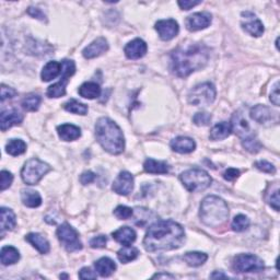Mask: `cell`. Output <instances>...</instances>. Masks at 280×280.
<instances>
[{
  "mask_svg": "<svg viewBox=\"0 0 280 280\" xmlns=\"http://www.w3.org/2000/svg\"><path fill=\"white\" fill-rule=\"evenodd\" d=\"M240 176V171L236 170V169H228L227 171H225V172L223 173V177H224V180H227V181H234L236 180L237 177Z\"/></svg>",
  "mask_w": 280,
  "mask_h": 280,
  "instance_id": "cell-48",
  "label": "cell"
},
{
  "mask_svg": "<svg viewBox=\"0 0 280 280\" xmlns=\"http://www.w3.org/2000/svg\"><path fill=\"white\" fill-rule=\"evenodd\" d=\"M28 13L32 18L38 19L41 21H46V16L44 15V12L38 8H35V7H30L28 9Z\"/></svg>",
  "mask_w": 280,
  "mask_h": 280,
  "instance_id": "cell-47",
  "label": "cell"
},
{
  "mask_svg": "<svg viewBox=\"0 0 280 280\" xmlns=\"http://www.w3.org/2000/svg\"><path fill=\"white\" fill-rule=\"evenodd\" d=\"M270 101L271 103L276 105V106H279L280 104V95H279V83H276L274 89L271 90V93H270Z\"/></svg>",
  "mask_w": 280,
  "mask_h": 280,
  "instance_id": "cell-49",
  "label": "cell"
},
{
  "mask_svg": "<svg viewBox=\"0 0 280 280\" xmlns=\"http://www.w3.org/2000/svg\"><path fill=\"white\" fill-rule=\"evenodd\" d=\"M210 278H213V279H215V278H228V276H227V275H224L223 272L215 271L214 274H211V275H210Z\"/></svg>",
  "mask_w": 280,
  "mask_h": 280,
  "instance_id": "cell-52",
  "label": "cell"
},
{
  "mask_svg": "<svg viewBox=\"0 0 280 280\" xmlns=\"http://www.w3.org/2000/svg\"><path fill=\"white\" fill-rule=\"evenodd\" d=\"M154 28L156 32H158L160 38L163 41H170L174 38L180 31L179 23L173 19L160 20V21L155 23Z\"/></svg>",
  "mask_w": 280,
  "mask_h": 280,
  "instance_id": "cell-13",
  "label": "cell"
},
{
  "mask_svg": "<svg viewBox=\"0 0 280 280\" xmlns=\"http://www.w3.org/2000/svg\"><path fill=\"white\" fill-rule=\"evenodd\" d=\"M25 151H26V143L21 139H11L6 145V152L12 156L23 154Z\"/></svg>",
  "mask_w": 280,
  "mask_h": 280,
  "instance_id": "cell-33",
  "label": "cell"
},
{
  "mask_svg": "<svg viewBox=\"0 0 280 280\" xmlns=\"http://www.w3.org/2000/svg\"><path fill=\"white\" fill-rule=\"evenodd\" d=\"M232 268L235 272H257L265 268V264L254 254H238L233 258Z\"/></svg>",
  "mask_w": 280,
  "mask_h": 280,
  "instance_id": "cell-9",
  "label": "cell"
},
{
  "mask_svg": "<svg viewBox=\"0 0 280 280\" xmlns=\"http://www.w3.org/2000/svg\"><path fill=\"white\" fill-rule=\"evenodd\" d=\"M60 73H61V64L58 63V61L53 60L44 66L42 73H41V78H42L44 83H49V81H52L53 79L57 78Z\"/></svg>",
  "mask_w": 280,
  "mask_h": 280,
  "instance_id": "cell-26",
  "label": "cell"
},
{
  "mask_svg": "<svg viewBox=\"0 0 280 280\" xmlns=\"http://www.w3.org/2000/svg\"><path fill=\"white\" fill-rule=\"evenodd\" d=\"M23 121V115L17 110H7L2 112L0 115V128L3 132H6L13 126L21 124Z\"/></svg>",
  "mask_w": 280,
  "mask_h": 280,
  "instance_id": "cell-18",
  "label": "cell"
},
{
  "mask_svg": "<svg viewBox=\"0 0 280 280\" xmlns=\"http://www.w3.org/2000/svg\"><path fill=\"white\" fill-rule=\"evenodd\" d=\"M209 49L201 43H190L177 47L171 54V70L175 76L186 78L201 70L209 60Z\"/></svg>",
  "mask_w": 280,
  "mask_h": 280,
  "instance_id": "cell-2",
  "label": "cell"
},
{
  "mask_svg": "<svg viewBox=\"0 0 280 280\" xmlns=\"http://www.w3.org/2000/svg\"><path fill=\"white\" fill-rule=\"evenodd\" d=\"M59 138L64 141H73L81 136V129L72 124H63L57 127Z\"/></svg>",
  "mask_w": 280,
  "mask_h": 280,
  "instance_id": "cell-22",
  "label": "cell"
},
{
  "mask_svg": "<svg viewBox=\"0 0 280 280\" xmlns=\"http://www.w3.org/2000/svg\"><path fill=\"white\" fill-rule=\"evenodd\" d=\"M114 216L119 220H127L134 216V210L127 206H118L114 210Z\"/></svg>",
  "mask_w": 280,
  "mask_h": 280,
  "instance_id": "cell-39",
  "label": "cell"
},
{
  "mask_svg": "<svg viewBox=\"0 0 280 280\" xmlns=\"http://www.w3.org/2000/svg\"><path fill=\"white\" fill-rule=\"evenodd\" d=\"M17 95V91L13 88L7 87L6 85H2V102H5L8 99L15 98Z\"/></svg>",
  "mask_w": 280,
  "mask_h": 280,
  "instance_id": "cell-45",
  "label": "cell"
},
{
  "mask_svg": "<svg viewBox=\"0 0 280 280\" xmlns=\"http://www.w3.org/2000/svg\"><path fill=\"white\" fill-rule=\"evenodd\" d=\"M180 180L185 188L192 193L205 190L211 185V182H213V179L206 171L197 168L183 172L180 175Z\"/></svg>",
  "mask_w": 280,
  "mask_h": 280,
  "instance_id": "cell-5",
  "label": "cell"
},
{
  "mask_svg": "<svg viewBox=\"0 0 280 280\" xmlns=\"http://www.w3.org/2000/svg\"><path fill=\"white\" fill-rule=\"evenodd\" d=\"M177 4H179V6L181 7V9L189 10L194 8V7L201 5L202 2H188V0H184V2H179Z\"/></svg>",
  "mask_w": 280,
  "mask_h": 280,
  "instance_id": "cell-51",
  "label": "cell"
},
{
  "mask_svg": "<svg viewBox=\"0 0 280 280\" xmlns=\"http://www.w3.org/2000/svg\"><path fill=\"white\" fill-rule=\"evenodd\" d=\"M74 71H76V65L72 60L69 59H64L61 61V77L58 83L55 85L51 86L49 89H47V97L49 98H61L66 94V86L68 84V80L70 79L71 76L74 74Z\"/></svg>",
  "mask_w": 280,
  "mask_h": 280,
  "instance_id": "cell-8",
  "label": "cell"
},
{
  "mask_svg": "<svg viewBox=\"0 0 280 280\" xmlns=\"http://www.w3.org/2000/svg\"><path fill=\"white\" fill-rule=\"evenodd\" d=\"M183 258L190 267H199V266L206 263L208 255L206 253L202 252H187Z\"/></svg>",
  "mask_w": 280,
  "mask_h": 280,
  "instance_id": "cell-32",
  "label": "cell"
},
{
  "mask_svg": "<svg viewBox=\"0 0 280 280\" xmlns=\"http://www.w3.org/2000/svg\"><path fill=\"white\" fill-rule=\"evenodd\" d=\"M216 94V87L213 84H201L190 90L188 93V102L195 106H207L214 103Z\"/></svg>",
  "mask_w": 280,
  "mask_h": 280,
  "instance_id": "cell-7",
  "label": "cell"
},
{
  "mask_svg": "<svg viewBox=\"0 0 280 280\" xmlns=\"http://www.w3.org/2000/svg\"><path fill=\"white\" fill-rule=\"evenodd\" d=\"M21 201L24 206L29 208H37L42 204V197L38 192L32 189H24L21 193Z\"/></svg>",
  "mask_w": 280,
  "mask_h": 280,
  "instance_id": "cell-28",
  "label": "cell"
},
{
  "mask_svg": "<svg viewBox=\"0 0 280 280\" xmlns=\"http://www.w3.org/2000/svg\"><path fill=\"white\" fill-rule=\"evenodd\" d=\"M143 169L150 174H167L170 171V167L167 162L153 159H147L143 163Z\"/></svg>",
  "mask_w": 280,
  "mask_h": 280,
  "instance_id": "cell-27",
  "label": "cell"
},
{
  "mask_svg": "<svg viewBox=\"0 0 280 280\" xmlns=\"http://www.w3.org/2000/svg\"><path fill=\"white\" fill-rule=\"evenodd\" d=\"M250 227V219L244 215H237L231 223V228L235 232H243Z\"/></svg>",
  "mask_w": 280,
  "mask_h": 280,
  "instance_id": "cell-38",
  "label": "cell"
},
{
  "mask_svg": "<svg viewBox=\"0 0 280 280\" xmlns=\"http://www.w3.org/2000/svg\"><path fill=\"white\" fill-rule=\"evenodd\" d=\"M64 108L69 113L72 114H77V115H86L88 113V106L84 103H81V102L71 99L64 104Z\"/></svg>",
  "mask_w": 280,
  "mask_h": 280,
  "instance_id": "cell-36",
  "label": "cell"
},
{
  "mask_svg": "<svg viewBox=\"0 0 280 280\" xmlns=\"http://www.w3.org/2000/svg\"><path fill=\"white\" fill-rule=\"evenodd\" d=\"M0 259H2V264L5 266L13 265L19 262L20 259V253L19 251L8 245V247H4L0 252Z\"/></svg>",
  "mask_w": 280,
  "mask_h": 280,
  "instance_id": "cell-29",
  "label": "cell"
},
{
  "mask_svg": "<svg viewBox=\"0 0 280 280\" xmlns=\"http://www.w3.org/2000/svg\"><path fill=\"white\" fill-rule=\"evenodd\" d=\"M94 267L95 271H97L101 277H108L116 270V264L111 258L102 257L94 264Z\"/></svg>",
  "mask_w": 280,
  "mask_h": 280,
  "instance_id": "cell-23",
  "label": "cell"
},
{
  "mask_svg": "<svg viewBox=\"0 0 280 280\" xmlns=\"http://www.w3.org/2000/svg\"><path fill=\"white\" fill-rule=\"evenodd\" d=\"M171 148H172L173 151L177 153L186 154L193 152L196 149V142L194 139L189 137H184V136H180V137L174 138L170 143Z\"/></svg>",
  "mask_w": 280,
  "mask_h": 280,
  "instance_id": "cell-19",
  "label": "cell"
},
{
  "mask_svg": "<svg viewBox=\"0 0 280 280\" xmlns=\"http://www.w3.org/2000/svg\"><path fill=\"white\" fill-rule=\"evenodd\" d=\"M232 134V127L231 124L228 122H222L219 124H216L213 129L210 131L209 137L211 140H222L228 138L229 136Z\"/></svg>",
  "mask_w": 280,
  "mask_h": 280,
  "instance_id": "cell-25",
  "label": "cell"
},
{
  "mask_svg": "<svg viewBox=\"0 0 280 280\" xmlns=\"http://www.w3.org/2000/svg\"><path fill=\"white\" fill-rule=\"evenodd\" d=\"M256 169H258L259 171H263L265 173H269V174H275L276 173V168L271 165V163L262 160L258 161L255 163Z\"/></svg>",
  "mask_w": 280,
  "mask_h": 280,
  "instance_id": "cell-43",
  "label": "cell"
},
{
  "mask_svg": "<svg viewBox=\"0 0 280 280\" xmlns=\"http://www.w3.org/2000/svg\"><path fill=\"white\" fill-rule=\"evenodd\" d=\"M95 137L105 151L111 154H121L125 149V138L122 129L115 122L101 117L95 124Z\"/></svg>",
  "mask_w": 280,
  "mask_h": 280,
  "instance_id": "cell-3",
  "label": "cell"
},
{
  "mask_svg": "<svg viewBox=\"0 0 280 280\" xmlns=\"http://www.w3.org/2000/svg\"><path fill=\"white\" fill-rule=\"evenodd\" d=\"M152 278H171V279H173L174 276L169 275V274H156Z\"/></svg>",
  "mask_w": 280,
  "mask_h": 280,
  "instance_id": "cell-53",
  "label": "cell"
},
{
  "mask_svg": "<svg viewBox=\"0 0 280 280\" xmlns=\"http://www.w3.org/2000/svg\"><path fill=\"white\" fill-rule=\"evenodd\" d=\"M185 242V231L173 220H161L150 225L143 247L148 252L172 251L181 248Z\"/></svg>",
  "mask_w": 280,
  "mask_h": 280,
  "instance_id": "cell-1",
  "label": "cell"
},
{
  "mask_svg": "<svg viewBox=\"0 0 280 280\" xmlns=\"http://www.w3.org/2000/svg\"><path fill=\"white\" fill-rule=\"evenodd\" d=\"M78 92L83 98L93 100L100 97L101 87L97 83H85L80 86Z\"/></svg>",
  "mask_w": 280,
  "mask_h": 280,
  "instance_id": "cell-30",
  "label": "cell"
},
{
  "mask_svg": "<svg viewBox=\"0 0 280 280\" xmlns=\"http://www.w3.org/2000/svg\"><path fill=\"white\" fill-rule=\"evenodd\" d=\"M242 146L245 150H248L251 153H257L258 151H261L262 149V143L256 138V136L253 134L248 136V137L243 138Z\"/></svg>",
  "mask_w": 280,
  "mask_h": 280,
  "instance_id": "cell-37",
  "label": "cell"
},
{
  "mask_svg": "<svg viewBox=\"0 0 280 280\" xmlns=\"http://www.w3.org/2000/svg\"><path fill=\"white\" fill-rule=\"evenodd\" d=\"M134 182V176L127 171H123L115 179L112 189L116 194L127 196L133 192Z\"/></svg>",
  "mask_w": 280,
  "mask_h": 280,
  "instance_id": "cell-12",
  "label": "cell"
},
{
  "mask_svg": "<svg viewBox=\"0 0 280 280\" xmlns=\"http://www.w3.org/2000/svg\"><path fill=\"white\" fill-rule=\"evenodd\" d=\"M107 243V237L105 235H99L93 237L90 241V247L93 249H102L105 248Z\"/></svg>",
  "mask_w": 280,
  "mask_h": 280,
  "instance_id": "cell-44",
  "label": "cell"
},
{
  "mask_svg": "<svg viewBox=\"0 0 280 280\" xmlns=\"http://www.w3.org/2000/svg\"><path fill=\"white\" fill-rule=\"evenodd\" d=\"M231 127H232V132H234L237 136L240 137H248V136L252 135L250 133V126L248 124V122L245 121V118L240 113H235L232 117V123H230Z\"/></svg>",
  "mask_w": 280,
  "mask_h": 280,
  "instance_id": "cell-20",
  "label": "cell"
},
{
  "mask_svg": "<svg viewBox=\"0 0 280 280\" xmlns=\"http://www.w3.org/2000/svg\"><path fill=\"white\" fill-rule=\"evenodd\" d=\"M25 240L28 241L34 249H36L41 254H46V253L50 252V243L42 234L29 233L25 236Z\"/></svg>",
  "mask_w": 280,
  "mask_h": 280,
  "instance_id": "cell-24",
  "label": "cell"
},
{
  "mask_svg": "<svg viewBox=\"0 0 280 280\" xmlns=\"http://www.w3.org/2000/svg\"><path fill=\"white\" fill-rule=\"evenodd\" d=\"M41 99L39 95L37 94H29L22 100L21 105L25 111L28 112H36L41 105Z\"/></svg>",
  "mask_w": 280,
  "mask_h": 280,
  "instance_id": "cell-35",
  "label": "cell"
},
{
  "mask_svg": "<svg viewBox=\"0 0 280 280\" xmlns=\"http://www.w3.org/2000/svg\"><path fill=\"white\" fill-rule=\"evenodd\" d=\"M201 220L211 228L219 227L229 218V207L222 198L210 195L204 198L199 210Z\"/></svg>",
  "mask_w": 280,
  "mask_h": 280,
  "instance_id": "cell-4",
  "label": "cell"
},
{
  "mask_svg": "<svg viewBox=\"0 0 280 280\" xmlns=\"http://www.w3.org/2000/svg\"><path fill=\"white\" fill-rule=\"evenodd\" d=\"M95 177H97V175H95V173H93L92 171H86V172L81 174L80 182L83 185H88V184L94 182Z\"/></svg>",
  "mask_w": 280,
  "mask_h": 280,
  "instance_id": "cell-46",
  "label": "cell"
},
{
  "mask_svg": "<svg viewBox=\"0 0 280 280\" xmlns=\"http://www.w3.org/2000/svg\"><path fill=\"white\" fill-rule=\"evenodd\" d=\"M56 234L60 243L68 252H77L83 249V243L80 241L78 232L69 223L59 225Z\"/></svg>",
  "mask_w": 280,
  "mask_h": 280,
  "instance_id": "cell-10",
  "label": "cell"
},
{
  "mask_svg": "<svg viewBox=\"0 0 280 280\" xmlns=\"http://www.w3.org/2000/svg\"><path fill=\"white\" fill-rule=\"evenodd\" d=\"M79 278L81 279H97V274L89 267H84L79 271Z\"/></svg>",
  "mask_w": 280,
  "mask_h": 280,
  "instance_id": "cell-50",
  "label": "cell"
},
{
  "mask_svg": "<svg viewBox=\"0 0 280 280\" xmlns=\"http://www.w3.org/2000/svg\"><path fill=\"white\" fill-rule=\"evenodd\" d=\"M108 51V43L104 37H99L94 39L91 44H89L83 51V55L87 59H92L103 55Z\"/></svg>",
  "mask_w": 280,
  "mask_h": 280,
  "instance_id": "cell-16",
  "label": "cell"
},
{
  "mask_svg": "<svg viewBox=\"0 0 280 280\" xmlns=\"http://www.w3.org/2000/svg\"><path fill=\"white\" fill-rule=\"evenodd\" d=\"M138 255H139V251L136 248L132 247V245H126V247L121 249L117 252L118 259L124 264L135 261V259L138 257Z\"/></svg>",
  "mask_w": 280,
  "mask_h": 280,
  "instance_id": "cell-34",
  "label": "cell"
},
{
  "mask_svg": "<svg viewBox=\"0 0 280 280\" xmlns=\"http://www.w3.org/2000/svg\"><path fill=\"white\" fill-rule=\"evenodd\" d=\"M50 171L51 167L47 163L34 158L26 161L21 171V177L23 182L28 185H36Z\"/></svg>",
  "mask_w": 280,
  "mask_h": 280,
  "instance_id": "cell-6",
  "label": "cell"
},
{
  "mask_svg": "<svg viewBox=\"0 0 280 280\" xmlns=\"http://www.w3.org/2000/svg\"><path fill=\"white\" fill-rule=\"evenodd\" d=\"M266 199L270 206L276 211H279V188L276 187L274 192H270L266 195Z\"/></svg>",
  "mask_w": 280,
  "mask_h": 280,
  "instance_id": "cell-42",
  "label": "cell"
},
{
  "mask_svg": "<svg viewBox=\"0 0 280 280\" xmlns=\"http://www.w3.org/2000/svg\"><path fill=\"white\" fill-rule=\"evenodd\" d=\"M242 29L249 33L250 35L258 37L263 35V33L265 31L264 25L262 23L261 20H259L254 13L251 11H245L242 12Z\"/></svg>",
  "mask_w": 280,
  "mask_h": 280,
  "instance_id": "cell-11",
  "label": "cell"
},
{
  "mask_svg": "<svg viewBox=\"0 0 280 280\" xmlns=\"http://www.w3.org/2000/svg\"><path fill=\"white\" fill-rule=\"evenodd\" d=\"M211 121V115L207 112H198L193 117L194 124L197 126H207Z\"/></svg>",
  "mask_w": 280,
  "mask_h": 280,
  "instance_id": "cell-40",
  "label": "cell"
},
{
  "mask_svg": "<svg viewBox=\"0 0 280 280\" xmlns=\"http://www.w3.org/2000/svg\"><path fill=\"white\" fill-rule=\"evenodd\" d=\"M113 238L116 241L121 243L122 245H132L136 241V232L129 227H122L118 230L113 232Z\"/></svg>",
  "mask_w": 280,
  "mask_h": 280,
  "instance_id": "cell-21",
  "label": "cell"
},
{
  "mask_svg": "<svg viewBox=\"0 0 280 280\" xmlns=\"http://www.w3.org/2000/svg\"><path fill=\"white\" fill-rule=\"evenodd\" d=\"M250 116L252 119L259 123L263 125H268L272 122H277V113H275L271 108L267 107L266 105L258 104L254 106L250 112Z\"/></svg>",
  "mask_w": 280,
  "mask_h": 280,
  "instance_id": "cell-14",
  "label": "cell"
},
{
  "mask_svg": "<svg viewBox=\"0 0 280 280\" xmlns=\"http://www.w3.org/2000/svg\"><path fill=\"white\" fill-rule=\"evenodd\" d=\"M2 181H0V187H2V190H6L7 188H9L11 186V184L13 182V175L9 172V171H2Z\"/></svg>",
  "mask_w": 280,
  "mask_h": 280,
  "instance_id": "cell-41",
  "label": "cell"
},
{
  "mask_svg": "<svg viewBox=\"0 0 280 280\" xmlns=\"http://www.w3.org/2000/svg\"><path fill=\"white\" fill-rule=\"evenodd\" d=\"M60 278H68V276H66V275H60Z\"/></svg>",
  "mask_w": 280,
  "mask_h": 280,
  "instance_id": "cell-54",
  "label": "cell"
},
{
  "mask_svg": "<svg viewBox=\"0 0 280 280\" xmlns=\"http://www.w3.org/2000/svg\"><path fill=\"white\" fill-rule=\"evenodd\" d=\"M2 213V232L4 233L5 231H10L16 228L17 224V218L13 211L9 208L2 207L0 209Z\"/></svg>",
  "mask_w": 280,
  "mask_h": 280,
  "instance_id": "cell-31",
  "label": "cell"
},
{
  "mask_svg": "<svg viewBox=\"0 0 280 280\" xmlns=\"http://www.w3.org/2000/svg\"><path fill=\"white\" fill-rule=\"evenodd\" d=\"M148 46L145 41L141 38H135L125 46V55L129 59H139L146 55Z\"/></svg>",
  "mask_w": 280,
  "mask_h": 280,
  "instance_id": "cell-17",
  "label": "cell"
},
{
  "mask_svg": "<svg viewBox=\"0 0 280 280\" xmlns=\"http://www.w3.org/2000/svg\"><path fill=\"white\" fill-rule=\"evenodd\" d=\"M211 23V15L208 12H196L186 19V28L190 32L201 31L208 28Z\"/></svg>",
  "mask_w": 280,
  "mask_h": 280,
  "instance_id": "cell-15",
  "label": "cell"
}]
</instances>
